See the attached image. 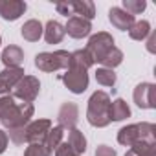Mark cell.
<instances>
[{"instance_id":"6da1fadb","label":"cell","mask_w":156,"mask_h":156,"mask_svg":"<svg viewBox=\"0 0 156 156\" xmlns=\"http://www.w3.org/2000/svg\"><path fill=\"white\" fill-rule=\"evenodd\" d=\"M94 64L92 57L87 50H77L70 53V66L66 68V73L61 75V81L66 85V88L73 94H83L88 88V73L87 70Z\"/></svg>"},{"instance_id":"7a4b0ae2","label":"cell","mask_w":156,"mask_h":156,"mask_svg":"<svg viewBox=\"0 0 156 156\" xmlns=\"http://www.w3.org/2000/svg\"><path fill=\"white\" fill-rule=\"evenodd\" d=\"M31 103H17L13 96L0 98V123L6 129H24L33 116Z\"/></svg>"},{"instance_id":"3957f363","label":"cell","mask_w":156,"mask_h":156,"mask_svg":"<svg viewBox=\"0 0 156 156\" xmlns=\"http://www.w3.org/2000/svg\"><path fill=\"white\" fill-rule=\"evenodd\" d=\"M118 141L125 147H134L138 143H156V125L152 123H134L119 129Z\"/></svg>"},{"instance_id":"277c9868","label":"cell","mask_w":156,"mask_h":156,"mask_svg":"<svg viewBox=\"0 0 156 156\" xmlns=\"http://www.w3.org/2000/svg\"><path fill=\"white\" fill-rule=\"evenodd\" d=\"M110 98L107 92H94L88 99L87 119L92 127H107L110 123Z\"/></svg>"},{"instance_id":"5b68a950","label":"cell","mask_w":156,"mask_h":156,"mask_svg":"<svg viewBox=\"0 0 156 156\" xmlns=\"http://www.w3.org/2000/svg\"><path fill=\"white\" fill-rule=\"evenodd\" d=\"M35 66L41 72H57L61 68H68L70 66V53L64 50L42 51L35 57Z\"/></svg>"},{"instance_id":"8992f818","label":"cell","mask_w":156,"mask_h":156,"mask_svg":"<svg viewBox=\"0 0 156 156\" xmlns=\"http://www.w3.org/2000/svg\"><path fill=\"white\" fill-rule=\"evenodd\" d=\"M112 48H114V39L107 31H99V33L92 35L87 44V51L94 62H103V59L110 53Z\"/></svg>"},{"instance_id":"52a82bcc","label":"cell","mask_w":156,"mask_h":156,"mask_svg":"<svg viewBox=\"0 0 156 156\" xmlns=\"http://www.w3.org/2000/svg\"><path fill=\"white\" fill-rule=\"evenodd\" d=\"M39 90H41V83L37 77L33 75H24L22 79L15 85V94L13 98L15 99H20L22 103H33L39 96Z\"/></svg>"},{"instance_id":"ba28073f","label":"cell","mask_w":156,"mask_h":156,"mask_svg":"<svg viewBox=\"0 0 156 156\" xmlns=\"http://www.w3.org/2000/svg\"><path fill=\"white\" fill-rule=\"evenodd\" d=\"M50 129H51V121L50 119H35V121L28 123L24 127L26 141L28 143H42Z\"/></svg>"},{"instance_id":"9c48e42d","label":"cell","mask_w":156,"mask_h":156,"mask_svg":"<svg viewBox=\"0 0 156 156\" xmlns=\"http://www.w3.org/2000/svg\"><path fill=\"white\" fill-rule=\"evenodd\" d=\"M134 103L140 108L156 107V87L152 83H141L134 88Z\"/></svg>"},{"instance_id":"30bf717a","label":"cell","mask_w":156,"mask_h":156,"mask_svg":"<svg viewBox=\"0 0 156 156\" xmlns=\"http://www.w3.org/2000/svg\"><path fill=\"white\" fill-rule=\"evenodd\" d=\"M57 119H59V127L62 129H75L77 125V119H79V110H77V105L75 103H64L61 108H59V114H57Z\"/></svg>"},{"instance_id":"8fae6325","label":"cell","mask_w":156,"mask_h":156,"mask_svg":"<svg viewBox=\"0 0 156 156\" xmlns=\"http://www.w3.org/2000/svg\"><path fill=\"white\" fill-rule=\"evenodd\" d=\"M90 30H92L90 20H87L83 17H75V15L70 17L68 19V24L64 26V31L70 37H73V39H83V37H87L90 33Z\"/></svg>"},{"instance_id":"7c38bea8","label":"cell","mask_w":156,"mask_h":156,"mask_svg":"<svg viewBox=\"0 0 156 156\" xmlns=\"http://www.w3.org/2000/svg\"><path fill=\"white\" fill-rule=\"evenodd\" d=\"M26 2L22 0H0V17L4 20H17L26 11Z\"/></svg>"},{"instance_id":"4fadbf2b","label":"cell","mask_w":156,"mask_h":156,"mask_svg":"<svg viewBox=\"0 0 156 156\" xmlns=\"http://www.w3.org/2000/svg\"><path fill=\"white\" fill-rule=\"evenodd\" d=\"M24 77V68H6L0 72V94H8Z\"/></svg>"},{"instance_id":"5bb4252c","label":"cell","mask_w":156,"mask_h":156,"mask_svg":"<svg viewBox=\"0 0 156 156\" xmlns=\"http://www.w3.org/2000/svg\"><path fill=\"white\" fill-rule=\"evenodd\" d=\"M108 20L112 22V26H114V28H118V30H121V31L130 30V28H132V24L136 22V20H134V17H132V15H129L127 11H123L121 8H112V9L108 11Z\"/></svg>"},{"instance_id":"9a60e30c","label":"cell","mask_w":156,"mask_h":156,"mask_svg":"<svg viewBox=\"0 0 156 156\" xmlns=\"http://www.w3.org/2000/svg\"><path fill=\"white\" fill-rule=\"evenodd\" d=\"M24 61V51L19 46H8L2 51V62L6 68H20Z\"/></svg>"},{"instance_id":"2e32d148","label":"cell","mask_w":156,"mask_h":156,"mask_svg":"<svg viewBox=\"0 0 156 156\" xmlns=\"http://www.w3.org/2000/svg\"><path fill=\"white\" fill-rule=\"evenodd\" d=\"M66 35L64 31V26L57 20H48L46 22V28H44V39L48 44H57L62 41V37Z\"/></svg>"},{"instance_id":"e0dca14e","label":"cell","mask_w":156,"mask_h":156,"mask_svg":"<svg viewBox=\"0 0 156 156\" xmlns=\"http://www.w3.org/2000/svg\"><path fill=\"white\" fill-rule=\"evenodd\" d=\"M42 31H44L42 24H41L39 20H35V19H31V20L24 22V26L20 28V33H22V37H24L26 41H30V42H35V41H39V39H41V35H42Z\"/></svg>"},{"instance_id":"ac0fdd59","label":"cell","mask_w":156,"mask_h":156,"mask_svg":"<svg viewBox=\"0 0 156 156\" xmlns=\"http://www.w3.org/2000/svg\"><path fill=\"white\" fill-rule=\"evenodd\" d=\"M72 9L75 17H83L87 20H92L96 17V6L90 0H77V2H72Z\"/></svg>"},{"instance_id":"d6986e66","label":"cell","mask_w":156,"mask_h":156,"mask_svg":"<svg viewBox=\"0 0 156 156\" xmlns=\"http://www.w3.org/2000/svg\"><path fill=\"white\" fill-rule=\"evenodd\" d=\"M66 143L72 147L73 152H77L79 156L87 151V138H85V134H83L81 130H77V129H72V130H70Z\"/></svg>"},{"instance_id":"ffe728a7","label":"cell","mask_w":156,"mask_h":156,"mask_svg":"<svg viewBox=\"0 0 156 156\" xmlns=\"http://www.w3.org/2000/svg\"><path fill=\"white\" fill-rule=\"evenodd\" d=\"M110 121H121L130 116V108L123 99H116L110 103Z\"/></svg>"},{"instance_id":"44dd1931","label":"cell","mask_w":156,"mask_h":156,"mask_svg":"<svg viewBox=\"0 0 156 156\" xmlns=\"http://www.w3.org/2000/svg\"><path fill=\"white\" fill-rule=\"evenodd\" d=\"M62 136H64V129L62 127H53V129H50L48 130V134H46V138H44V147L50 151V152H53L61 143H62Z\"/></svg>"},{"instance_id":"7402d4cb","label":"cell","mask_w":156,"mask_h":156,"mask_svg":"<svg viewBox=\"0 0 156 156\" xmlns=\"http://www.w3.org/2000/svg\"><path fill=\"white\" fill-rule=\"evenodd\" d=\"M149 33H151V24H149L147 20H138V22H134L132 28L129 30V35H130V39H134V41H145V39L149 37Z\"/></svg>"},{"instance_id":"603a6c76","label":"cell","mask_w":156,"mask_h":156,"mask_svg":"<svg viewBox=\"0 0 156 156\" xmlns=\"http://www.w3.org/2000/svg\"><path fill=\"white\" fill-rule=\"evenodd\" d=\"M125 156H156V143H138L130 147Z\"/></svg>"},{"instance_id":"cb8c5ba5","label":"cell","mask_w":156,"mask_h":156,"mask_svg":"<svg viewBox=\"0 0 156 156\" xmlns=\"http://www.w3.org/2000/svg\"><path fill=\"white\" fill-rule=\"evenodd\" d=\"M96 81L103 87H114L116 85V73H114V70H108V68H98Z\"/></svg>"},{"instance_id":"d4e9b609","label":"cell","mask_w":156,"mask_h":156,"mask_svg":"<svg viewBox=\"0 0 156 156\" xmlns=\"http://www.w3.org/2000/svg\"><path fill=\"white\" fill-rule=\"evenodd\" d=\"M145 2H143V0H123V11H127L129 15H140L143 9H145Z\"/></svg>"},{"instance_id":"484cf974","label":"cell","mask_w":156,"mask_h":156,"mask_svg":"<svg viewBox=\"0 0 156 156\" xmlns=\"http://www.w3.org/2000/svg\"><path fill=\"white\" fill-rule=\"evenodd\" d=\"M24 156H51V152L44 147V143H30Z\"/></svg>"},{"instance_id":"4316f807","label":"cell","mask_w":156,"mask_h":156,"mask_svg":"<svg viewBox=\"0 0 156 156\" xmlns=\"http://www.w3.org/2000/svg\"><path fill=\"white\" fill-rule=\"evenodd\" d=\"M8 138H11V141H13L15 145H22V143L26 141L24 129H13V130H9V136H8Z\"/></svg>"},{"instance_id":"83f0119b","label":"cell","mask_w":156,"mask_h":156,"mask_svg":"<svg viewBox=\"0 0 156 156\" xmlns=\"http://www.w3.org/2000/svg\"><path fill=\"white\" fill-rule=\"evenodd\" d=\"M57 13L59 15H64V17H73V9H72V2H68V0H66V2H59L57 6Z\"/></svg>"},{"instance_id":"f1b7e54d","label":"cell","mask_w":156,"mask_h":156,"mask_svg":"<svg viewBox=\"0 0 156 156\" xmlns=\"http://www.w3.org/2000/svg\"><path fill=\"white\" fill-rule=\"evenodd\" d=\"M55 156H79V154L73 152L68 143H61V145L55 149Z\"/></svg>"},{"instance_id":"f546056e","label":"cell","mask_w":156,"mask_h":156,"mask_svg":"<svg viewBox=\"0 0 156 156\" xmlns=\"http://www.w3.org/2000/svg\"><path fill=\"white\" fill-rule=\"evenodd\" d=\"M96 156H116V151L108 145H99L96 151Z\"/></svg>"},{"instance_id":"4dcf8cb0","label":"cell","mask_w":156,"mask_h":156,"mask_svg":"<svg viewBox=\"0 0 156 156\" xmlns=\"http://www.w3.org/2000/svg\"><path fill=\"white\" fill-rule=\"evenodd\" d=\"M147 50H149L151 53H154V51H156V33H154V31H151V33H149V41H147Z\"/></svg>"},{"instance_id":"1f68e13d","label":"cell","mask_w":156,"mask_h":156,"mask_svg":"<svg viewBox=\"0 0 156 156\" xmlns=\"http://www.w3.org/2000/svg\"><path fill=\"white\" fill-rule=\"evenodd\" d=\"M8 132H4V130H0V154H2L6 149H8Z\"/></svg>"},{"instance_id":"d6a6232c","label":"cell","mask_w":156,"mask_h":156,"mask_svg":"<svg viewBox=\"0 0 156 156\" xmlns=\"http://www.w3.org/2000/svg\"><path fill=\"white\" fill-rule=\"evenodd\" d=\"M0 44H2V35H0Z\"/></svg>"}]
</instances>
